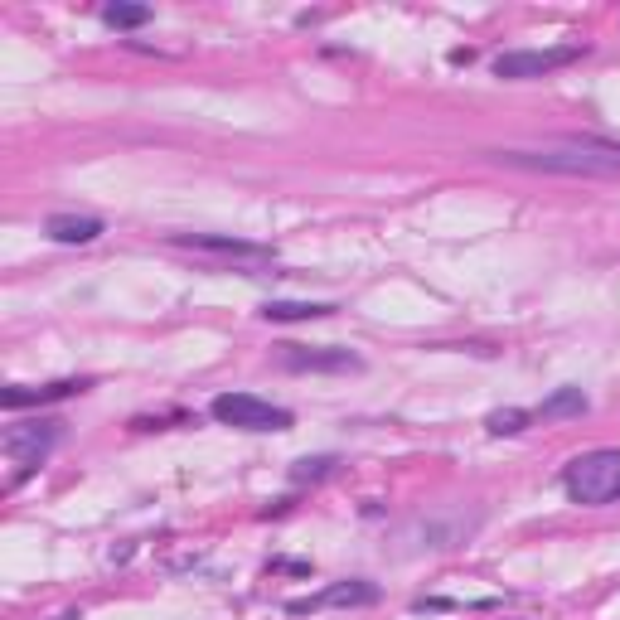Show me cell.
Here are the masks:
<instances>
[{
    "label": "cell",
    "mask_w": 620,
    "mask_h": 620,
    "mask_svg": "<svg viewBox=\"0 0 620 620\" xmlns=\"http://www.w3.org/2000/svg\"><path fill=\"white\" fill-rule=\"evenodd\" d=\"M495 160L509 170H538V175H582V180L620 175V155L601 136L548 141V146H533V151H495Z\"/></svg>",
    "instance_id": "6da1fadb"
},
{
    "label": "cell",
    "mask_w": 620,
    "mask_h": 620,
    "mask_svg": "<svg viewBox=\"0 0 620 620\" xmlns=\"http://www.w3.org/2000/svg\"><path fill=\"white\" fill-rule=\"evenodd\" d=\"M562 490L572 504H611L620 495V451L601 446V451H587L562 470Z\"/></svg>",
    "instance_id": "7a4b0ae2"
},
{
    "label": "cell",
    "mask_w": 620,
    "mask_h": 620,
    "mask_svg": "<svg viewBox=\"0 0 620 620\" xmlns=\"http://www.w3.org/2000/svg\"><path fill=\"white\" fill-rule=\"evenodd\" d=\"M480 528V514H465V509H441V514H422L412 524L398 528V543L403 553H422V548H461L465 538Z\"/></svg>",
    "instance_id": "3957f363"
},
{
    "label": "cell",
    "mask_w": 620,
    "mask_h": 620,
    "mask_svg": "<svg viewBox=\"0 0 620 620\" xmlns=\"http://www.w3.org/2000/svg\"><path fill=\"white\" fill-rule=\"evenodd\" d=\"M209 412H214L223 427H243V432H286L291 427V412L286 407L262 403L252 393H223V398H214Z\"/></svg>",
    "instance_id": "277c9868"
},
{
    "label": "cell",
    "mask_w": 620,
    "mask_h": 620,
    "mask_svg": "<svg viewBox=\"0 0 620 620\" xmlns=\"http://www.w3.org/2000/svg\"><path fill=\"white\" fill-rule=\"evenodd\" d=\"M277 364L291 373H359L364 369L359 354L335 349V344H281Z\"/></svg>",
    "instance_id": "5b68a950"
},
{
    "label": "cell",
    "mask_w": 620,
    "mask_h": 620,
    "mask_svg": "<svg viewBox=\"0 0 620 620\" xmlns=\"http://www.w3.org/2000/svg\"><path fill=\"white\" fill-rule=\"evenodd\" d=\"M582 59V44H558V49H514V54H499L495 59V78H543L553 68Z\"/></svg>",
    "instance_id": "8992f818"
},
{
    "label": "cell",
    "mask_w": 620,
    "mask_h": 620,
    "mask_svg": "<svg viewBox=\"0 0 620 620\" xmlns=\"http://www.w3.org/2000/svg\"><path fill=\"white\" fill-rule=\"evenodd\" d=\"M63 436V422L54 417H39V422H20V427H10V432L0 436V446H5V456H15V461L25 465H39L49 451H54V441Z\"/></svg>",
    "instance_id": "52a82bcc"
},
{
    "label": "cell",
    "mask_w": 620,
    "mask_h": 620,
    "mask_svg": "<svg viewBox=\"0 0 620 620\" xmlns=\"http://www.w3.org/2000/svg\"><path fill=\"white\" fill-rule=\"evenodd\" d=\"M373 601H378V587H373V582H335V587L315 591V596L291 601L286 611H291V616H310V611H330V606H373Z\"/></svg>",
    "instance_id": "ba28073f"
},
{
    "label": "cell",
    "mask_w": 620,
    "mask_h": 620,
    "mask_svg": "<svg viewBox=\"0 0 620 620\" xmlns=\"http://www.w3.org/2000/svg\"><path fill=\"white\" fill-rule=\"evenodd\" d=\"M180 248L214 252V257H272L267 243H248V238H228V233H175Z\"/></svg>",
    "instance_id": "9c48e42d"
},
{
    "label": "cell",
    "mask_w": 620,
    "mask_h": 620,
    "mask_svg": "<svg viewBox=\"0 0 620 620\" xmlns=\"http://www.w3.org/2000/svg\"><path fill=\"white\" fill-rule=\"evenodd\" d=\"M88 383L83 378H59V383H44V388H5L0 393V403L5 412H20V407H44V403H59V398H73V393H83Z\"/></svg>",
    "instance_id": "30bf717a"
},
{
    "label": "cell",
    "mask_w": 620,
    "mask_h": 620,
    "mask_svg": "<svg viewBox=\"0 0 620 620\" xmlns=\"http://www.w3.org/2000/svg\"><path fill=\"white\" fill-rule=\"evenodd\" d=\"M44 233H49L54 243L78 248V243H97V238H102V218H93V214H54L49 223H44Z\"/></svg>",
    "instance_id": "8fae6325"
},
{
    "label": "cell",
    "mask_w": 620,
    "mask_h": 620,
    "mask_svg": "<svg viewBox=\"0 0 620 620\" xmlns=\"http://www.w3.org/2000/svg\"><path fill=\"white\" fill-rule=\"evenodd\" d=\"M587 393L582 388H558L553 398H543V407H538V417L543 422H562V417H582L587 412Z\"/></svg>",
    "instance_id": "7c38bea8"
},
{
    "label": "cell",
    "mask_w": 620,
    "mask_h": 620,
    "mask_svg": "<svg viewBox=\"0 0 620 620\" xmlns=\"http://www.w3.org/2000/svg\"><path fill=\"white\" fill-rule=\"evenodd\" d=\"M262 315L267 320H325V315H335V306H325V301H267Z\"/></svg>",
    "instance_id": "4fadbf2b"
},
{
    "label": "cell",
    "mask_w": 620,
    "mask_h": 620,
    "mask_svg": "<svg viewBox=\"0 0 620 620\" xmlns=\"http://www.w3.org/2000/svg\"><path fill=\"white\" fill-rule=\"evenodd\" d=\"M485 427H490V436H519L528 427V412L524 407H504V412L485 417Z\"/></svg>",
    "instance_id": "5bb4252c"
},
{
    "label": "cell",
    "mask_w": 620,
    "mask_h": 620,
    "mask_svg": "<svg viewBox=\"0 0 620 620\" xmlns=\"http://www.w3.org/2000/svg\"><path fill=\"white\" fill-rule=\"evenodd\" d=\"M102 20H107L112 30H136V25H146V20H151V10H146V5H107V10H102Z\"/></svg>",
    "instance_id": "9a60e30c"
},
{
    "label": "cell",
    "mask_w": 620,
    "mask_h": 620,
    "mask_svg": "<svg viewBox=\"0 0 620 620\" xmlns=\"http://www.w3.org/2000/svg\"><path fill=\"white\" fill-rule=\"evenodd\" d=\"M330 470H335V456H315V461H296V470H291V475H296V480H320V475H330Z\"/></svg>",
    "instance_id": "2e32d148"
}]
</instances>
